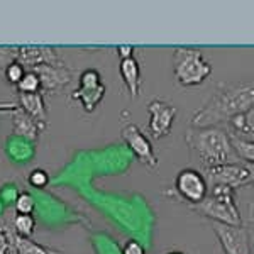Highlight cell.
<instances>
[{
  "label": "cell",
  "mask_w": 254,
  "mask_h": 254,
  "mask_svg": "<svg viewBox=\"0 0 254 254\" xmlns=\"http://www.w3.org/2000/svg\"><path fill=\"white\" fill-rule=\"evenodd\" d=\"M254 105V81L220 83L215 93L193 114L190 127H219Z\"/></svg>",
  "instance_id": "cell-1"
},
{
  "label": "cell",
  "mask_w": 254,
  "mask_h": 254,
  "mask_svg": "<svg viewBox=\"0 0 254 254\" xmlns=\"http://www.w3.org/2000/svg\"><path fill=\"white\" fill-rule=\"evenodd\" d=\"M185 142L203 171L239 163L231 144V136L222 127H188Z\"/></svg>",
  "instance_id": "cell-2"
},
{
  "label": "cell",
  "mask_w": 254,
  "mask_h": 254,
  "mask_svg": "<svg viewBox=\"0 0 254 254\" xmlns=\"http://www.w3.org/2000/svg\"><path fill=\"white\" fill-rule=\"evenodd\" d=\"M173 75L180 87H196L212 75V64L200 49L180 46L173 51Z\"/></svg>",
  "instance_id": "cell-3"
},
{
  "label": "cell",
  "mask_w": 254,
  "mask_h": 254,
  "mask_svg": "<svg viewBox=\"0 0 254 254\" xmlns=\"http://www.w3.org/2000/svg\"><path fill=\"white\" fill-rule=\"evenodd\" d=\"M234 191L236 190L227 187H210L205 200L191 208L203 217H207V219H210L212 222L225 225H243Z\"/></svg>",
  "instance_id": "cell-4"
},
{
  "label": "cell",
  "mask_w": 254,
  "mask_h": 254,
  "mask_svg": "<svg viewBox=\"0 0 254 254\" xmlns=\"http://www.w3.org/2000/svg\"><path fill=\"white\" fill-rule=\"evenodd\" d=\"M205 182L208 188L210 187H227V188H244L254 183V170L241 163H232V165L217 166L212 170L203 171Z\"/></svg>",
  "instance_id": "cell-5"
},
{
  "label": "cell",
  "mask_w": 254,
  "mask_h": 254,
  "mask_svg": "<svg viewBox=\"0 0 254 254\" xmlns=\"http://www.w3.org/2000/svg\"><path fill=\"white\" fill-rule=\"evenodd\" d=\"M175 190L187 203L191 207L198 205L205 200L208 195V185L202 171L193 170V168H185L176 175Z\"/></svg>",
  "instance_id": "cell-6"
},
{
  "label": "cell",
  "mask_w": 254,
  "mask_h": 254,
  "mask_svg": "<svg viewBox=\"0 0 254 254\" xmlns=\"http://www.w3.org/2000/svg\"><path fill=\"white\" fill-rule=\"evenodd\" d=\"M78 81V88L73 90V98L83 105L85 112L90 114L97 109V105L105 95V85L102 83V75L97 69L90 68L81 73Z\"/></svg>",
  "instance_id": "cell-7"
},
{
  "label": "cell",
  "mask_w": 254,
  "mask_h": 254,
  "mask_svg": "<svg viewBox=\"0 0 254 254\" xmlns=\"http://www.w3.org/2000/svg\"><path fill=\"white\" fill-rule=\"evenodd\" d=\"M212 229L219 239L224 254H251L249 234L244 225H225L212 222Z\"/></svg>",
  "instance_id": "cell-8"
},
{
  "label": "cell",
  "mask_w": 254,
  "mask_h": 254,
  "mask_svg": "<svg viewBox=\"0 0 254 254\" xmlns=\"http://www.w3.org/2000/svg\"><path fill=\"white\" fill-rule=\"evenodd\" d=\"M122 141L130 147L134 156L139 159L147 168H156L158 166V156L154 154L153 144H151L149 137L142 132L136 124H126L121 130Z\"/></svg>",
  "instance_id": "cell-9"
},
{
  "label": "cell",
  "mask_w": 254,
  "mask_h": 254,
  "mask_svg": "<svg viewBox=\"0 0 254 254\" xmlns=\"http://www.w3.org/2000/svg\"><path fill=\"white\" fill-rule=\"evenodd\" d=\"M39 78L41 92L48 95H55L63 92L73 78V69H69L64 63L60 64H41V66L31 69Z\"/></svg>",
  "instance_id": "cell-10"
},
{
  "label": "cell",
  "mask_w": 254,
  "mask_h": 254,
  "mask_svg": "<svg viewBox=\"0 0 254 254\" xmlns=\"http://www.w3.org/2000/svg\"><path fill=\"white\" fill-rule=\"evenodd\" d=\"M149 112V132L154 139H161L171 132L178 110L165 100H153L147 105Z\"/></svg>",
  "instance_id": "cell-11"
},
{
  "label": "cell",
  "mask_w": 254,
  "mask_h": 254,
  "mask_svg": "<svg viewBox=\"0 0 254 254\" xmlns=\"http://www.w3.org/2000/svg\"><path fill=\"white\" fill-rule=\"evenodd\" d=\"M17 61L27 71L41 66V64H60L63 63L55 48L51 46H19Z\"/></svg>",
  "instance_id": "cell-12"
},
{
  "label": "cell",
  "mask_w": 254,
  "mask_h": 254,
  "mask_svg": "<svg viewBox=\"0 0 254 254\" xmlns=\"http://www.w3.org/2000/svg\"><path fill=\"white\" fill-rule=\"evenodd\" d=\"M43 129H46V124L32 119L22 109L15 107L12 110V132H14V136L34 142Z\"/></svg>",
  "instance_id": "cell-13"
},
{
  "label": "cell",
  "mask_w": 254,
  "mask_h": 254,
  "mask_svg": "<svg viewBox=\"0 0 254 254\" xmlns=\"http://www.w3.org/2000/svg\"><path fill=\"white\" fill-rule=\"evenodd\" d=\"M119 71H121V76L124 80L127 90H129L130 97L136 98L139 95V90H141V66H139L137 60L134 56L121 60Z\"/></svg>",
  "instance_id": "cell-14"
},
{
  "label": "cell",
  "mask_w": 254,
  "mask_h": 254,
  "mask_svg": "<svg viewBox=\"0 0 254 254\" xmlns=\"http://www.w3.org/2000/svg\"><path fill=\"white\" fill-rule=\"evenodd\" d=\"M19 109H22L36 121L48 124V110L43 93H19Z\"/></svg>",
  "instance_id": "cell-15"
},
{
  "label": "cell",
  "mask_w": 254,
  "mask_h": 254,
  "mask_svg": "<svg viewBox=\"0 0 254 254\" xmlns=\"http://www.w3.org/2000/svg\"><path fill=\"white\" fill-rule=\"evenodd\" d=\"M231 136L246 139V141H254V105L248 112L241 114L229 122V130Z\"/></svg>",
  "instance_id": "cell-16"
},
{
  "label": "cell",
  "mask_w": 254,
  "mask_h": 254,
  "mask_svg": "<svg viewBox=\"0 0 254 254\" xmlns=\"http://www.w3.org/2000/svg\"><path fill=\"white\" fill-rule=\"evenodd\" d=\"M15 254H63V253L36 243L31 237L15 236Z\"/></svg>",
  "instance_id": "cell-17"
},
{
  "label": "cell",
  "mask_w": 254,
  "mask_h": 254,
  "mask_svg": "<svg viewBox=\"0 0 254 254\" xmlns=\"http://www.w3.org/2000/svg\"><path fill=\"white\" fill-rule=\"evenodd\" d=\"M229 136H231V134H229ZM231 144L237 158L243 159L246 163H253L254 165V141H246V139L231 136Z\"/></svg>",
  "instance_id": "cell-18"
},
{
  "label": "cell",
  "mask_w": 254,
  "mask_h": 254,
  "mask_svg": "<svg viewBox=\"0 0 254 254\" xmlns=\"http://www.w3.org/2000/svg\"><path fill=\"white\" fill-rule=\"evenodd\" d=\"M0 254H15V234L5 220H0Z\"/></svg>",
  "instance_id": "cell-19"
},
{
  "label": "cell",
  "mask_w": 254,
  "mask_h": 254,
  "mask_svg": "<svg viewBox=\"0 0 254 254\" xmlns=\"http://www.w3.org/2000/svg\"><path fill=\"white\" fill-rule=\"evenodd\" d=\"M36 229V220L32 215H20L15 214L14 220H12V231L15 236L20 237H31Z\"/></svg>",
  "instance_id": "cell-20"
},
{
  "label": "cell",
  "mask_w": 254,
  "mask_h": 254,
  "mask_svg": "<svg viewBox=\"0 0 254 254\" xmlns=\"http://www.w3.org/2000/svg\"><path fill=\"white\" fill-rule=\"evenodd\" d=\"M34 207H36V202H34V196L27 191H22L15 196V214H20V215H32L34 212Z\"/></svg>",
  "instance_id": "cell-21"
},
{
  "label": "cell",
  "mask_w": 254,
  "mask_h": 254,
  "mask_svg": "<svg viewBox=\"0 0 254 254\" xmlns=\"http://www.w3.org/2000/svg\"><path fill=\"white\" fill-rule=\"evenodd\" d=\"M19 93H41V85H39V78L36 76L34 71H27L24 75V78L19 81L17 85Z\"/></svg>",
  "instance_id": "cell-22"
},
{
  "label": "cell",
  "mask_w": 254,
  "mask_h": 254,
  "mask_svg": "<svg viewBox=\"0 0 254 254\" xmlns=\"http://www.w3.org/2000/svg\"><path fill=\"white\" fill-rule=\"evenodd\" d=\"M19 46H0V76L3 78V71L10 63L17 60Z\"/></svg>",
  "instance_id": "cell-23"
},
{
  "label": "cell",
  "mask_w": 254,
  "mask_h": 254,
  "mask_svg": "<svg viewBox=\"0 0 254 254\" xmlns=\"http://www.w3.org/2000/svg\"><path fill=\"white\" fill-rule=\"evenodd\" d=\"M26 73H27V69L24 68L22 64H19L17 61H14V63H10L9 66L5 68V71H3V78L12 85H17L19 81L24 78Z\"/></svg>",
  "instance_id": "cell-24"
},
{
  "label": "cell",
  "mask_w": 254,
  "mask_h": 254,
  "mask_svg": "<svg viewBox=\"0 0 254 254\" xmlns=\"http://www.w3.org/2000/svg\"><path fill=\"white\" fill-rule=\"evenodd\" d=\"M243 200H244V207H243V212H239L241 222L254 227V193L244 196Z\"/></svg>",
  "instance_id": "cell-25"
},
{
  "label": "cell",
  "mask_w": 254,
  "mask_h": 254,
  "mask_svg": "<svg viewBox=\"0 0 254 254\" xmlns=\"http://www.w3.org/2000/svg\"><path fill=\"white\" fill-rule=\"evenodd\" d=\"M27 182H29V185L34 188H44L49 182V176L44 170H34V171H31L29 176H27Z\"/></svg>",
  "instance_id": "cell-26"
},
{
  "label": "cell",
  "mask_w": 254,
  "mask_h": 254,
  "mask_svg": "<svg viewBox=\"0 0 254 254\" xmlns=\"http://www.w3.org/2000/svg\"><path fill=\"white\" fill-rule=\"evenodd\" d=\"M122 254H146V249L139 241L129 239V241H126L124 246H122Z\"/></svg>",
  "instance_id": "cell-27"
},
{
  "label": "cell",
  "mask_w": 254,
  "mask_h": 254,
  "mask_svg": "<svg viewBox=\"0 0 254 254\" xmlns=\"http://www.w3.org/2000/svg\"><path fill=\"white\" fill-rule=\"evenodd\" d=\"M117 55L121 60L132 58L134 56V46H117Z\"/></svg>",
  "instance_id": "cell-28"
},
{
  "label": "cell",
  "mask_w": 254,
  "mask_h": 254,
  "mask_svg": "<svg viewBox=\"0 0 254 254\" xmlns=\"http://www.w3.org/2000/svg\"><path fill=\"white\" fill-rule=\"evenodd\" d=\"M165 254H185V253H180V251H170V253H165Z\"/></svg>",
  "instance_id": "cell-29"
}]
</instances>
